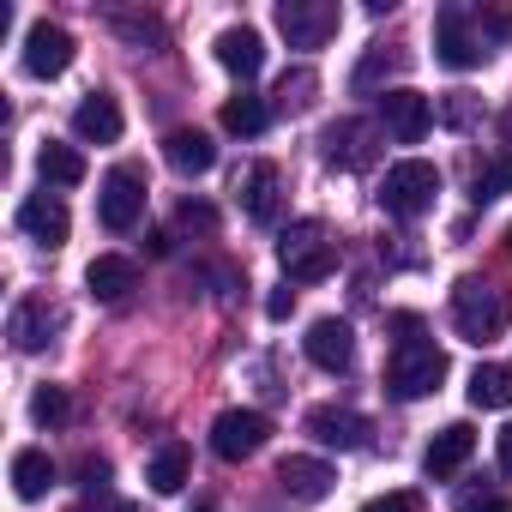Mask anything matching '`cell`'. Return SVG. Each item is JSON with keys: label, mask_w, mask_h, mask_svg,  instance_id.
I'll return each instance as SVG.
<instances>
[{"label": "cell", "mask_w": 512, "mask_h": 512, "mask_svg": "<svg viewBox=\"0 0 512 512\" xmlns=\"http://www.w3.org/2000/svg\"><path fill=\"white\" fill-rule=\"evenodd\" d=\"M452 326H458V338H470V344L500 338V332L512 326V290L482 284V278H458V290H452Z\"/></svg>", "instance_id": "obj_1"}, {"label": "cell", "mask_w": 512, "mask_h": 512, "mask_svg": "<svg viewBox=\"0 0 512 512\" xmlns=\"http://www.w3.org/2000/svg\"><path fill=\"white\" fill-rule=\"evenodd\" d=\"M290 314H296V290L284 284V290H272V296H266V320H290Z\"/></svg>", "instance_id": "obj_34"}, {"label": "cell", "mask_w": 512, "mask_h": 512, "mask_svg": "<svg viewBox=\"0 0 512 512\" xmlns=\"http://www.w3.org/2000/svg\"><path fill=\"white\" fill-rule=\"evenodd\" d=\"M362 512H416V494H374Z\"/></svg>", "instance_id": "obj_35"}, {"label": "cell", "mask_w": 512, "mask_h": 512, "mask_svg": "<svg viewBox=\"0 0 512 512\" xmlns=\"http://www.w3.org/2000/svg\"><path fill=\"white\" fill-rule=\"evenodd\" d=\"M73 416V398L61 392V386H37V398H31V422L37 428H61Z\"/></svg>", "instance_id": "obj_29"}, {"label": "cell", "mask_w": 512, "mask_h": 512, "mask_svg": "<svg viewBox=\"0 0 512 512\" xmlns=\"http://www.w3.org/2000/svg\"><path fill=\"white\" fill-rule=\"evenodd\" d=\"M344 13L332 7V0H278V31L290 49H326L338 37Z\"/></svg>", "instance_id": "obj_8"}, {"label": "cell", "mask_w": 512, "mask_h": 512, "mask_svg": "<svg viewBox=\"0 0 512 512\" xmlns=\"http://www.w3.org/2000/svg\"><path fill=\"white\" fill-rule=\"evenodd\" d=\"M121 127H127V115H121V103H115L109 91H91V97L73 109V133L91 139V145H115Z\"/></svg>", "instance_id": "obj_18"}, {"label": "cell", "mask_w": 512, "mask_h": 512, "mask_svg": "<svg viewBox=\"0 0 512 512\" xmlns=\"http://www.w3.org/2000/svg\"><path fill=\"white\" fill-rule=\"evenodd\" d=\"M145 217V169L139 163H115L97 187V223L109 235H127L133 223Z\"/></svg>", "instance_id": "obj_6"}, {"label": "cell", "mask_w": 512, "mask_h": 512, "mask_svg": "<svg viewBox=\"0 0 512 512\" xmlns=\"http://www.w3.org/2000/svg\"><path fill=\"white\" fill-rule=\"evenodd\" d=\"M266 121H272V109H266V97H229L223 103V127L229 133H241V139H253V133H266Z\"/></svg>", "instance_id": "obj_27"}, {"label": "cell", "mask_w": 512, "mask_h": 512, "mask_svg": "<svg viewBox=\"0 0 512 512\" xmlns=\"http://www.w3.org/2000/svg\"><path fill=\"white\" fill-rule=\"evenodd\" d=\"M181 229H217V211H211V205H193V199H187V205H181Z\"/></svg>", "instance_id": "obj_33"}, {"label": "cell", "mask_w": 512, "mask_h": 512, "mask_svg": "<svg viewBox=\"0 0 512 512\" xmlns=\"http://www.w3.org/2000/svg\"><path fill=\"white\" fill-rule=\"evenodd\" d=\"M37 169H43L49 187H79V181H85V157H79L73 145H55V139L37 151Z\"/></svg>", "instance_id": "obj_26"}, {"label": "cell", "mask_w": 512, "mask_h": 512, "mask_svg": "<svg viewBox=\"0 0 512 512\" xmlns=\"http://www.w3.org/2000/svg\"><path fill=\"white\" fill-rule=\"evenodd\" d=\"M380 127H386L398 145H422V139H428V127H434V103H428L422 91L398 85V91H386V97H380Z\"/></svg>", "instance_id": "obj_10"}, {"label": "cell", "mask_w": 512, "mask_h": 512, "mask_svg": "<svg viewBox=\"0 0 512 512\" xmlns=\"http://www.w3.org/2000/svg\"><path fill=\"white\" fill-rule=\"evenodd\" d=\"M302 428H308L320 446H338V452L368 446V416H356V410H344V404H314Z\"/></svg>", "instance_id": "obj_13"}, {"label": "cell", "mask_w": 512, "mask_h": 512, "mask_svg": "<svg viewBox=\"0 0 512 512\" xmlns=\"http://www.w3.org/2000/svg\"><path fill=\"white\" fill-rule=\"evenodd\" d=\"M278 193H284L278 163H253V169L241 175V211H247L253 223H278Z\"/></svg>", "instance_id": "obj_21"}, {"label": "cell", "mask_w": 512, "mask_h": 512, "mask_svg": "<svg viewBox=\"0 0 512 512\" xmlns=\"http://www.w3.org/2000/svg\"><path fill=\"white\" fill-rule=\"evenodd\" d=\"M434 61L452 67V73H470L488 61V31H482V13L470 7H440L434 19Z\"/></svg>", "instance_id": "obj_3"}, {"label": "cell", "mask_w": 512, "mask_h": 512, "mask_svg": "<svg viewBox=\"0 0 512 512\" xmlns=\"http://www.w3.org/2000/svg\"><path fill=\"white\" fill-rule=\"evenodd\" d=\"M278 482H284V494H296V500H326V494H332V482H338V470H332L326 458L290 452V458L278 464Z\"/></svg>", "instance_id": "obj_19"}, {"label": "cell", "mask_w": 512, "mask_h": 512, "mask_svg": "<svg viewBox=\"0 0 512 512\" xmlns=\"http://www.w3.org/2000/svg\"><path fill=\"white\" fill-rule=\"evenodd\" d=\"M61 326H67V308L55 302V296H19L13 302V314H7V338H13V350H25V356H43L55 338H61Z\"/></svg>", "instance_id": "obj_7"}, {"label": "cell", "mask_w": 512, "mask_h": 512, "mask_svg": "<svg viewBox=\"0 0 512 512\" xmlns=\"http://www.w3.org/2000/svg\"><path fill=\"white\" fill-rule=\"evenodd\" d=\"M278 266H284L290 284H320V278L338 272V247L326 241V229L314 217H302V223H290L278 235Z\"/></svg>", "instance_id": "obj_2"}, {"label": "cell", "mask_w": 512, "mask_h": 512, "mask_svg": "<svg viewBox=\"0 0 512 512\" xmlns=\"http://www.w3.org/2000/svg\"><path fill=\"white\" fill-rule=\"evenodd\" d=\"M163 163H169L175 175H205V169L217 163V145H211V133H199V127H175V133L163 139Z\"/></svg>", "instance_id": "obj_22"}, {"label": "cell", "mask_w": 512, "mask_h": 512, "mask_svg": "<svg viewBox=\"0 0 512 512\" xmlns=\"http://www.w3.org/2000/svg\"><path fill=\"white\" fill-rule=\"evenodd\" d=\"M464 398H470V410H506V404H512V368H500V362H482V368L470 374Z\"/></svg>", "instance_id": "obj_24"}, {"label": "cell", "mask_w": 512, "mask_h": 512, "mask_svg": "<svg viewBox=\"0 0 512 512\" xmlns=\"http://www.w3.org/2000/svg\"><path fill=\"white\" fill-rule=\"evenodd\" d=\"M314 91H320V79H314V67H296V73H284V79H278V109H290V115H302V109L314 103Z\"/></svg>", "instance_id": "obj_28"}, {"label": "cell", "mask_w": 512, "mask_h": 512, "mask_svg": "<svg viewBox=\"0 0 512 512\" xmlns=\"http://www.w3.org/2000/svg\"><path fill=\"white\" fill-rule=\"evenodd\" d=\"M392 67H398V55H386V49H368V55H362V67H356V79H350V85H356V91H374V85H380V79H386V73H392Z\"/></svg>", "instance_id": "obj_31"}, {"label": "cell", "mask_w": 512, "mask_h": 512, "mask_svg": "<svg viewBox=\"0 0 512 512\" xmlns=\"http://www.w3.org/2000/svg\"><path fill=\"white\" fill-rule=\"evenodd\" d=\"M434 193H440V169H434L428 157H404V163H392L386 181H380V211L410 223V217L434 211Z\"/></svg>", "instance_id": "obj_4"}, {"label": "cell", "mask_w": 512, "mask_h": 512, "mask_svg": "<svg viewBox=\"0 0 512 512\" xmlns=\"http://www.w3.org/2000/svg\"><path fill=\"white\" fill-rule=\"evenodd\" d=\"M187 476H193V452H187L181 440H163V446L151 452V464H145V482H151L157 494H181Z\"/></svg>", "instance_id": "obj_23"}, {"label": "cell", "mask_w": 512, "mask_h": 512, "mask_svg": "<svg viewBox=\"0 0 512 512\" xmlns=\"http://www.w3.org/2000/svg\"><path fill=\"white\" fill-rule=\"evenodd\" d=\"M272 440V422L260 416V410H223L217 422H211V452L223 458V464H241V458H253Z\"/></svg>", "instance_id": "obj_9"}, {"label": "cell", "mask_w": 512, "mask_h": 512, "mask_svg": "<svg viewBox=\"0 0 512 512\" xmlns=\"http://www.w3.org/2000/svg\"><path fill=\"white\" fill-rule=\"evenodd\" d=\"M470 452H476V428H470V422H446V428L428 440V452H422V470L440 482V476L464 470V464H470Z\"/></svg>", "instance_id": "obj_17"}, {"label": "cell", "mask_w": 512, "mask_h": 512, "mask_svg": "<svg viewBox=\"0 0 512 512\" xmlns=\"http://www.w3.org/2000/svg\"><path fill=\"white\" fill-rule=\"evenodd\" d=\"M320 151H326V163H338V169H368V163H374V127H368V121H332V127L320 133Z\"/></svg>", "instance_id": "obj_14"}, {"label": "cell", "mask_w": 512, "mask_h": 512, "mask_svg": "<svg viewBox=\"0 0 512 512\" xmlns=\"http://www.w3.org/2000/svg\"><path fill=\"white\" fill-rule=\"evenodd\" d=\"M19 229L31 241H43V247H61L67 229H73V217H67V205L55 193H31V199H19Z\"/></svg>", "instance_id": "obj_16"}, {"label": "cell", "mask_w": 512, "mask_h": 512, "mask_svg": "<svg viewBox=\"0 0 512 512\" xmlns=\"http://www.w3.org/2000/svg\"><path fill=\"white\" fill-rule=\"evenodd\" d=\"M85 290H91L97 302H127V296L139 290V266L121 260V253H97V260L85 266Z\"/></svg>", "instance_id": "obj_20"}, {"label": "cell", "mask_w": 512, "mask_h": 512, "mask_svg": "<svg viewBox=\"0 0 512 512\" xmlns=\"http://www.w3.org/2000/svg\"><path fill=\"white\" fill-rule=\"evenodd\" d=\"M217 67L223 73H235V79H253L266 67V43H260V31L253 25H229V31H217Z\"/></svg>", "instance_id": "obj_15"}, {"label": "cell", "mask_w": 512, "mask_h": 512, "mask_svg": "<svg viewBox=\"0 0 512 512\" xmlns=\"http://www.w3.org/2000/svg\"><path fill=\"white\" fill-rule=\"evenodd\" d=\"M199 512H211V506H199Z\"/></svg>", "instance_id": "obj_41"}, {"label": "cell", "mask_w": 512, "mask_h": 512, "mask_svg": "<svg viewBox=\"0 0 512 512\" xmlns=\"http://www.w3.org/2000/svg\"><path fill=\"white\" fill-rule=\"evenodd\" d=\"M476 205H488V199H500V193H512V157H488L482 169H476Z\"/></svg>", "instance_id": "obj_30"}, {"label": "cell", "mask_w": 512, "mask_h": 512, "mask_svg": "<svg viewBox=\"0 0 512 512\" xmlns=\"http://www.w3.org/2000/svg\"><path fill=\"white\" fill-rule=\"evenodd\" d=\"M79 476H85L91 488H103V476H109V464H103V458H85V464H79Z\"/></svg>", "instance_id": "obj_38"}, {"label": "cell", "mask_w": 512, "mask_h": 512, "mask_svg": "<svg viewBox=\"0 0 512 512\" xmlns=\"http://www.w3.org/2000/svg\"><path fill=\"white\" fill-rule=\"evenodd\" d=\"M13 488H19V500H43V494L55 488V464H49V452H37V446L13 452Z\"/></svg>", "instance_id": "obj_25"}, {"label": "cell", "mask_w": 512, "mask_h": 512, "mask_svg": "<svg viewBox=\"0 0 512 512\" xmlns=\"http://www.w3.org/2000/svg\"><path fill=\"white\" fill-rule=\"evenodd\" d=\"M464 512H512V500L506 494H476V500H464Z\"/></svg>", "instance_id": "obj_36"}, {"label": "cell", "mask_w": 512, "mask_h": 512, "mask_svg": "<svg viewBox=\"0 0 512 512\" xmlns=\"http://www.w3.org/2000/svg\"><path fill=\"white\" fill-rule=\"evenodd\" d=\"M440 380H446V356H440L428 338H398V350H392V368H386V386H392V398H398V404H416V398L440 392Z\"/></svg>", "instance_id": "obj_5"}, {"label": "cell", "mask_w": 512, "mask_h": 512, "mask_svg": "<svg viewBox=\"0 0 512 512\" xmlns=\"http://www.w3.org/2000/svg\"><path fill=\"white\" fill-rule=\"evenodd\" d=\"M302 350H308V362L326 368V374H350V368H356V332H350L344 320H314L308 338H302Z\"/></svg>", "instance_id": "obj_12"}, {"label": "cell", "mask_w": 512, "mask_h": 512, "mask_svg": "<svg viewBox=\"0 0 512 512\" xmlns=\"http://www.w3.org/2000/svg\"><path fill=\"white\" fill-rule=\"evenodd\" d=\"M494 452H500V470H506V476H512V422H506V428H500V434H494Z\"/></svg>", "instance_id": "obj_37"}, {"label": "cell", "mask_w": 512, "mask_h": 512, "mask_svg": "<svg viewBox=\"0 0 512 512\" xmlns=\"http://www.w3.org/2000/svg\"><path fill=\"white\" fill-rule=\"evenodd\" d=\"M506 253H512V223H506Z\"/></svg>", "instance_id": "obj_40"}, {"label": "cell", "mask_w": 512, "mask_h": 512, "mask_svg": "<svg viewBox=\"0 0 512 512\" xmlns=\"http://www.w3.org/2000/svg\"><path fill=\"white\" fill-rule=\"evenodd\" d=\"M476 115H482V103L470 91H446V103H440V121L446 127H476Z\"/></svg>", "instance_id": "obj_32"}, {"label": "cell", "mask_w": 512, "mask_h": 512, "mask_svg": "<svg viewBox=\"0 0 512 512\" xmlns=\"http://www.w3.org/2000/svg\"><path fill=\"white\" fill-rule=\"evenodd\" d=\"M115 512H145V506H133V500H121V506H115Z\"/></svg>", "instance_id": "obj_39"}, {"label": "cell", "mask_w": 512, "mask_h": 512, "mask_svg": "<svg viewBox=\"0 0 512 512\" xmlns=\"http://www.w3.org/2000/svg\"><path fill=\"white\" fill-rule=\"evenodd\" d=\"M67 67H73V31L37 19V25L25 31V73H31V79H61Z\"/></svg>", "instance_id": "obj_11"}]
</instances>
